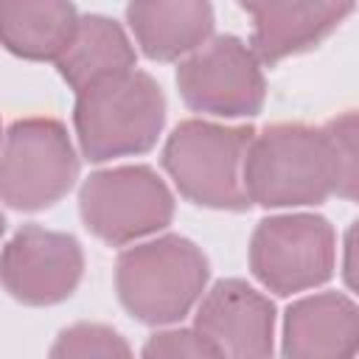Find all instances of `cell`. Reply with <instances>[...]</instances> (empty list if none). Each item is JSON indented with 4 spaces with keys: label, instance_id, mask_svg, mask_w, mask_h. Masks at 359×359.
Listing matches in <instances>:
<instances>
[{
    "label": "cell",
    "instance_id": "16",
    "mask_svg": "<svg viewBox=\"0 0 359 359\" xmlns=\"http://www.w3.org/2000/svg\"><path fill=\"white\" fill-rule=\"evenodd\" d=\"M132 348L129 342L109 325H98V323H76L70 328H65L53 348L50 356L53 359H67V356H129Z\"/></svg>",
    "mask_w": 359,
    "mask_h": 359
},
{
    "label": "cell",
    "instance_id": "10",
    "mask_svg": "<svg viewBox=\"0 0 359 359\" xmlns=\"http://www.w3.org/2000/svg\"><path fill=\"white\" fill-rule=\"evenodd\" d=\"M194 328L213 345L216 356H269L275 337V306L238 278L210 286L196 309Z\"/></svg>",
    "mask_w": 359,
    "mask_h": 359
},
{
    "label": "cell",
    "instance_id": "1",
    "mask_svg": "<svg viewBox=\"0 0 359 359\" xmlns=\"http://www.w3.org/2000/svg\"><path fill=\"white\" fill-rule=\"evenodd\" d=\"M241 180L247 199L261 208L320 205L331 194L353 202L356 182L337 157L328 126L269 123L252 132Z\"/></svg>",
    "mask_w": 359,
    "mask_h": 359
},
{
    "label": "cell",
    "instance_id": "15",
    "mask_svg": "<svg viewBox=\"0 0 359 359\" xmlns=\"http://www.w3.org/2000/svg\"><path fill=\"white\" fill-rule=\"evenodd\" d=\"M79 14L70 0H0V45L31 62H53Z\"/></svg>",
    "mask_w": 359,
    "mask_h": 359
},
{
    "label": "cell",
    "instance_id": "19",
    "mask_svg": "<svg viewBox=\"0 0 359 359\" xmlns=\"http://www.w3.org/2000/svg\"><path fill=\"white\" fill-rule=\"evenodd\" d=\"M3 230H6V219H3V213H0V236H3Z\"/></svg>",
    "mask_w": 359,
    "mask_h": 359
},
{
    "label": "cell",
    "instance_id": "9",
    "mask_svg": "<svg viewBox=\"0 0 359 359\" xmlns=\"http://www.w3.org/2000/svg\"><path fill=\"white\" fill-rule=\"evenodd\" d=\"M84 272L81 244L39 224L20 227L0 252V286L25 306L67 300Z\"/></svg>",
    "mask_w": 359,
    "mask_h": 359
},
{
    "label": "cell",
    "instance_id": "5",
    "mask_svg": "<svg viewBox=\"0 0 359 359\" xmlns=\"http://www.w3.org/2000/svg\"><path fill=\"white\" fill-rule=\"evenodd\" d=\"M79 177L70 135L56 118L14 121L0 146V202L17 210L56 205Z\"/></svg>",
    "mask_w": 359,
    "mask_h": 359
},
{
    "label": "cell",
    "instance_id": "7",
    "mask_svg": "<svg viewBox=\"0 0 359 359\" xmlns=\"http://www.w3.org/2000/svg\"><path fill=\"white\" fill-rule=\"evenodd\" d=\"M337 266V233L314 213H283L258 222L250 241V269L275 294L286 297L323 286Z\"/></svg>",
    "mask_w": 359,
    "mask_h": 359
},
{
    "label": "cell",
    "instance_id": "6",
    "mask_svg": "<svg viewBox=\"0 0 359 359\" xmlns=\"http://www.w3.org/2000/svg\"><path fill=\"white\" fill-rule=\"evenodd\" d=\"M84 227L107 244H129L163 230L174 216V196L149 165L95 171L79 191Z\"/></svg>",
    "mask_w": 359,
    "mask_h": 359
},
{
    "label": "cell",
    "instance_id": "3",
    "mask_svg": "<svg viewBox=\"0 0 359 359\" xmlns=\"http://www.w3.org/2000/svg\"><path fill=\"white\" fill-rule=\"evenodd\" d=\"M210 266L185 236H160L126 247L115 264V289L123 309L146 325L180 323L202 297Z\"/></svg>",
    "mask_w": 359,
    "mask_h": 359
},
{
    "label": "cell",
    "instance_id": "17",
    "mask_svg": "<svg viewBox=\"0 0 359 359\" xmlns=\"http://www.w3.org/2000/svg\"><path fill=\"white\" fill-rule=\"evenodd\" d=\"M143 356H216V351L196 328H165L149 337Z\"/></svg>",
    "mask_w": 359,
    "mask_h": 359
},
{
    "label": "cell",
    "instance_id": "11",
    "mask_svg": "<svg viewBox=\"0 0 359 359\" xmlns=\"http://www.w3.org/2000/svg\"><path fill=\"white\" fill-rule=\"evenodd\" d=\"M252 14V50L261 62L278 65L317 48L353 11V0H238Z\"/></svg>",
    "mask_w": 359,
    "mask_h": 359
},
{
    "label": "cell",
    "instance_id": "20",
    "mask_svg": "<svg viewBox=\"0 0 359 359\" xmlns=\"http://www.w3.org/2000/svg\"><path fill=\"white\" fill-rule=\"evenodd\" d=\"M0 135H3V132H0Z\"/></svg>",
    "mask_w": 359,
    "mask_h": 359
},
{
    "label": "cell",
    "instance_id": "14",
    "mask_svg": "<svg viewBox=\"0 0 359 359\" xmlns=\"http://www.w3.org/2000/svg\"><path fill=\"white\" fill-rule=\"evenodd\" d=\"M135 62H137V53L126 31L104 14L79 17L73 25V34L67 36L65 48L53 59L59 76L76 93L101 79L132 70Z\"/></svg>",
    "mask_w": 359,
    "mask_h": 359
},
{
    "label": "cell",
    "instance_id": "2",
    "mask_svg": "<svg viewBox=\"0 0 359 359\" xmlns=\"http://www.w3.org/2000/svg\"><path fill=\"white\" fill-rule=\"evenodd\" d=\"M73 123L90 163L149 151L165 123V95L143 70L101 79L76 93Z\"/></svg>",
    "mask_w": 359,
    "mask_h": 359
},
{
    "label": "cell",
    "instance_id": "13",
    "mask_svg": "<svg viewBox=\"0 0 359 359\" xmlns=\"http://www.w3.org/2000/svg\"><path fill=\"white\" fill-rule=\"evenodd\" d=\"M126 22L154 62H177L213 34L210 0H129Z\"/></svg>",
    "mask_w": 359,
    "mask_h": 359
},
{
    "label": "cell",
    "instance_id": "12",
    "mask_svg": "<svg viewBox=\"0 0 359 359\" xmlns=\"http://www.w3.org/2000/svg\"><path fill=\"white\" fill-rule=\"evenodd\" d=\"M359 351V309L342 292H320L294 300L283 317L286 356L351 359Z\"/></svg>",
    "mask_w": 359,
    "mask_h": 359
},
{
    "label": "cell",
    "instance_id": "18",
    "mask_svg": "<svg viewBox=\"0 0 359 359\" xmlns=\"http://www.w3.org/2000/svg\"><path fill=\"white\" fill-rule=\"evenodd\" d=\"M345 255H348V261H345V280H348V286H353V261H351V255H353V227L348 230V238H345Z\"/></svg>",
    "mask_w": 359,
    "mask_h": 359
},
{
    "label": "cell",
    "instance_id": "8",
    "mask_svg": "<svg viewBox=\"0 0 359 359\" xmlns=\"http://www.w3.org/2000/svg\"><path fill=\"white\" fill-rule=\"evenodd\" d=\"M182 101L216 118H252L266 98V79L255 50L238 36H213L182 56L177 67Z\"/></svg>",
    "mask_w": 359,
    "mask_h": 359
},
{
    "label": "cell",
    "instance_id": "4",
    "mask_svg": "<svg viewBox=\"0 0 359 359\" xmlns=\"http://www.w3.org/2000/svg\"><path fill=\"white\" fill-rule=\"evenodd\" d=\"M252 132V126L182 121L163 146V168L188 202L213 210H247L252 202L244 191L241 165Z\"/></svg>",
    "mask_w": 359,
    "mask_h": 359
}]
</instances>
